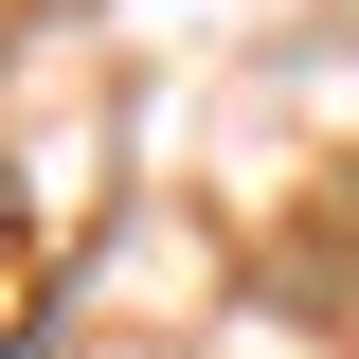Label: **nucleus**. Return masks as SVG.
<instances>
[{"label":"nucleus","mask_w":359,"mask_h":359,"mask_svg":"<svg viewBox=\"0 0 359 359\" xmlns=\"http://www.w3.org/2000/svg\"><path fill=\"white\" fill-rule=\"evenodd\" d=\"M18 306H36V287H18V216H0V341H18Z\"/></svg>","instance_id":"f257e3e1"}]
</instances>
